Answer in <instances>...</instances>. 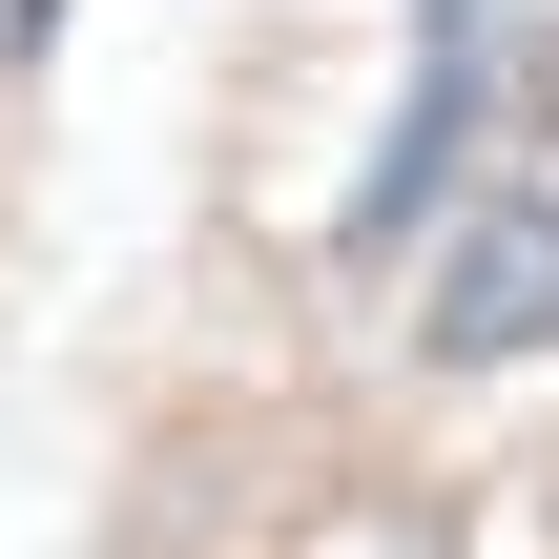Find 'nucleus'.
<instances>
[{"instance_id": "1", "label": "nucleus", "mask_w": 559, "mask_h": 559, "mask_svg": "<svg viewBox=\"0 0 559 559\" xmlns=\"http://www.w3.org/2000/svg\"><path fill=\"white\" fill-rule=\"evenodd\" d=\"M539 332H559V187H498L436 249V353L477 373V353H539Z\"/></svg>"}]
</instances>
